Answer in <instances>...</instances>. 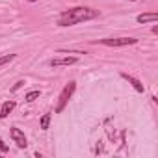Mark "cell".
Listing matches in <instances>:
<instances>
[{"mask_svg":"<svg viewBox=\"0 0 158 158\" xmlns=\"http://www.w3.org/2000/svg\"><path fill=\"white\" fill-rule=\"evenodd\" d=\"M95 17H99V11L91 10V8L78 6V8H71V10L61 11V15L58 17V26H73V24L84 23V21H89Z\"/></svg>","mask_w":158,"mask_h":158,"instance_id":"1","label":"cell"},{"mask_svg":"<svg viewBox=\"0 0 158 158\" xmlns=\"http://www.w3.org/2000/svg\"><path fill=\"white\" fill-rule=\"evenodd\" d=\"M74 89H76V82H73V80L61 89V93H60V97H58V106H56V112H58V114L63 112V108L67 106V102H69V99L73 97Z\"/></svg>","mask_w":158,"mask_h":158,"instance_id":"2","label":"cell"},{"mask_svg":"<svg viewBox=\"0 0 158 158\" xmlns=\"http://www.w3.org/2000/svg\"><path fill=\"white\" fill-rule=\"evenodd\" d=\"M99 43L106 47H127V45H136L138 39L136 37H104V39H99Z\"/></svg>","mask_w":158,"mask_h":158,"instance_id":"3","label":"cell"},{"mask_svg":"<svg viewBox=\"0 0 158 158\" xmlns=\"http://www.w3.org/2000/svg\"><path fill=\"white\" fill-rule=\"evenodd\" d=\"M10 134H11V138H13V141L17 143V147H21V149H26V145H28V141H26V136H24V132H23L21 128H17V127H13V128L10 130Z\"/></svg>","mask_w":158,"mask_h":158,"instance_id":"4","label":"cell"},{"mask_svg":"<svg viewBox=\"0 0 158 158\" xmlns=\"http://www.w3.org/2000/svg\"><path fill=\"white\" fill-rule=\"evenodd\" d=\"M78 61V58L74 56H61V58H52L48 63L50 67H63V65H74Z\"/></svg>","mask_w":158,"mask_h":158,"instance_id":"5","label":"cell"},{"mask_svg":"<svg viewBox=\"0 0 158 158\" xmlns=\"http://www.w3.org/2000/svg\"><path fill=\"white\" fill-rule=\"evenodd\" d=\"M121 76L125 78V80H127L128 84H132V88H134V89H136L138 93H143V91H145V88H143V84H141V82L138 80V78H134V76H130V74H127V73H123Z\"/></svg>","mask_w":158,"mask_h":158,"instance_id":"6","label":"cell"},{"mask_svg":"<svg viewBox=\"0 0 158 158\" xmlns=\"http://www.w3.org/2000/svg\"><path fill=\"white\" fill-rule=\"evenodd\" d=\"M17 104H15V101H6L2 106H0V119H6L11 112H13V108H15Z\"/></svg>","mask_w":158,"mask_h":158,"instance_id":"7","label":"cell"},{"mask_svg":"<svg viewBox=\"0 0 158 158\" xmlns=\"http://www.w3.org/2000/svg\"><path fill=\"white\" fill-rule=\"evenodd\" d=\"M158 21V13H141L138 15V23L145 24V23H156Z\"/></svg>","mask_w":158,"mask_h":158,"instance_id":"8","label":"cell"},{"mask_svg":"<svg viewBox=\"0 0 158 158\" xmlns=\"http://www.w3.org/2000/svg\"><path fill=\"white\" fill-rule=\"evenodd\" d=\"M39 95H41V91H39V89H34V91H28V93L24 95V101H26V102H34L35 99H39Z\"/></svg>","mask_w":158,"mask_h":158,"instance_id":"9","label":"cell"},{"mask_svg":"<svg viewBox=\"0 0 158 158\" xmlns=\"http://www.w3.org/2000/svg\"><path fill=\"white\" fill-rule=\"evenodd\" d=\"M50 114H45L43 117H41V121H39V127H41V130H48V127H50Z\"/></svg>","mask_w":158,"mask_h":158,"instance_id":"10","label":"cell"},{"mask_svg":"<svg viewBox=\"0 0 158 158\" xmlns=\"http://www.w3.org/2000/svg\"><path fill=\"white\" fill-rule=\"evenodd\" d=\"M11 60H15V54H6V56H0V67L6 65V63H10Z\"/></svg>","mask_w":158,"mask_h":158,"instance_id":"11","label":"cell"},{"mask_svg":"<svg viewBox=\"0 0 158 158\" xmlns=\"http://www.w3.org/2000/svg\"><path fill=\"white\" fill-rule=\"evenodd\" d=\"M24 84H26V82H24V80H19V82H17V84H15V86H13V88H11V91H13V93H15V91H17V89H21V88H23V86H24Z\"/></svg>","mask_w":158,"mask_h":158,"instance_id":"12","label":"cell"},{"mask_svg":"<svg viewBox=\"0 0 158 158\" xmlns=\"http://www.w3.org/2000/svg\"><path fill=\"white\" fill-rule=\"evenodd\" d=\"M0 151H2V152H8V145L4 143V139H2V138H0Z\"/></svg>","mask_w":158,"mask_h":158,"instance_id":"13","label":"cell"},{"mask_svg":"<svg viewBox=\"0 0 158 158\" xmlns=\"http://www.w3.org/2000/svg\"><path fill=\"white\" fill-rule=\"evenodd\" d=\"M28 2H37V0H28Z\"/></svg>","mask_w":158,"mask_h":158,"instance_id":"14","label":"cell"},{"mask_svg":"<svg viewBox=\"0 0 158 158\" xmlns=\"http://www.w3.org/2000/svg\"><path fill=\"white\" fill-rule=\"evenodd\" d=\"M128 2H138V0H128Z\"/></svg>","mask_w":158,"mask_h":158,"instance_id":"15","label":"cell"}]
</instances>
